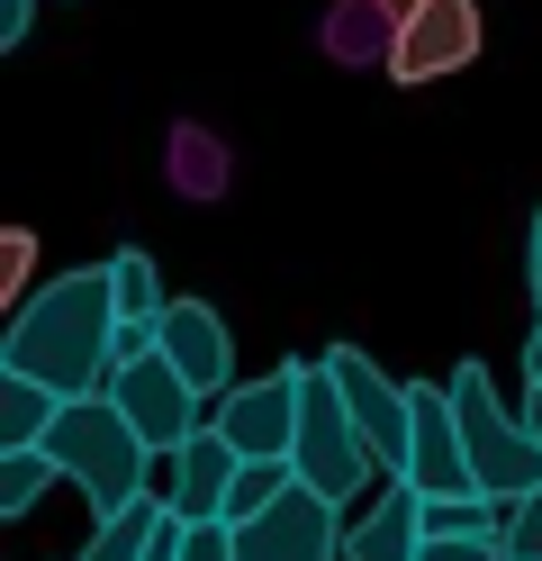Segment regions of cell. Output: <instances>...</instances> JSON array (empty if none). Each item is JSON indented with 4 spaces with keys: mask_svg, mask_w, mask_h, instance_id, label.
Listing matches in <instances>:
<instances>
[{
    "mask_svg": "<svg viewBox=\"0 0 542 561\" xmlns=\"http://www.w3.org/2000/svg\"><path fill=\"white\" fill-rule=\"evenodd\" d=\"M118 280L108 263H82V272H55L46 290H36L10 327H0V371L36 380V390L55 399H100L108 371H118Z\"/></svg>",
    "mask_w": 542,
    "mask_h": 561,
    "instance_id": "6da1fadb",
    "label": "cell"
},
{
    "mask_svg": "<svg viewBox=\"0 0 542 561\" xmlns=\"http://www.w3.org/2000/svg\"><path fill=\"white\" fill-rule=\"evenodd\" d=\"M46 453H55V471L82 489L100 516L136 507V499H145V462H154V444H145L127 416H118V399H108V390H100V399H72V408L55 416Z\"/></svg>",
    "mask_w": 542,
    "mask_h": 561,
    "instance_id": "7a4b0ae2",
    "label": "cell"
},
{
    "mask_svg": "<svg viewBox=\"0 0 542 561\" xmlns=\"http://www.w3.org/2000/svg\"><path fill=\"white\" fill-rule=\"evenodd\" d=\"M289 471H299V489H316L325 507H371L380 499V453L361 444V426H353V408H344V390L325 380V363L308 371V416H299V444H289Z\"/></svg>",
    "mask_w": 542,
    "mask_h": 561,
    "instance_id": "3957f363",
    "label": "cell"
},
{
    "mask_svg": "<svg viewBox=\"0 0 542 561\" xmlns=\"http://www.w3.org/2000/svg\"><path fill=\"white\" fill-rule=\"evenodd\" d=\"M452 408H461V444H470V471H480V489L488 499H533L542 489V444H533V426L524 416H506V399H497V380H488V363H452Z\"/></svg>",
    "mask_w": 542,
    "mask_h": 561,
    "instance_id": "277c9868",
    "label": "cell"
},
{
    "mask_svg": "<svg viewBox=\"0 0 542 561\" xmlns=\"http://www.w3.org/2000/svg\"><path fill=\"white\" fill-rule=\"evenodd\" d=\"M325 380L344 390V408H353V426H361V444L380 453V471L397 480L407 471V426H416V380H389L361 344H325Z\"/></svg>",
    "mask_w": 542,
    "mask_h": 561,
    "instance_id": "5b68a950",
    "label": "cell"
},
{
    "mask_svg": "<svg viewBox=\"0 0 542 561\" xmlns=\"http://www.w3.org/2000/svg\"><path fill=\"white\" fill-rule=\"evenodd\" d=\"M308 371L316 363H280L263 380H244V390H227V399H217V435H227L244 462H289L299 416H308Z\"/></svg>",
    "mask_w": 542,
    "mask_h": 561,
    "instance_id": "8992f818",
    "label": "cell"
},
{
    "mask_svg": "<svg viewBox=\"0 0 542 561\" xmlns=\"http://www.w3.org/2000/svg\"><path fill=\"white\" fill-rule=\"evenodd\" d=\"M108 399H118V416H127V426L163 453V462H172V453L208 426V416H199L208 399H199L191 380H181V371L163 363V344H154V354H127L118 371H108Z\"/></svg>",
    "mask_w": 542,
    "mask_h": 561,
    "instance_id": "52a82bcc",
    "label": "cell"
},
{
    "mask_svg": "<svg viewBox=\"0 0 542 561\" xmlns=\"http://www.w3.org/2000/svg\"><path fill=\"white\" fill-rule=\"evenodd\" d=\"M480 46H488L480 0H425L416 19H397V27H389V82L425 91V82L461 73V64H480Z\"/></svg>",
    "mask_w": 542,
    "mask_h": 561,
    "instance_id": "ba28073f",
    "label": "cell"
},
{
    "mask_svg": "<svg viewBox=\"0 0 542 561\" xmlns=\"http://www.w3.org/2000/svg\"><path fill=\"white\" fill-rule=\"evenodd\" d=\"M397 480H407L416 499H470V489H480L470 444H461V408H452V390H434V380H416V426H407V471Z\"/></svg>",
    "mask_w": 542,
    "mask_h": 561,
    "instance_id": "9c48e42d",
    "label": "cell"
},
{
    "mask_svg": "<svg viewBox=\"0 0 542 561\" xmlns=\"http://www.w3.org/2000/svg\"><path fill=\"white\" fill-rule=\"evenodd\" d=\"M344 507H325L316 489H289L280 507H263L253 525H235L244 561H344Z\"/></svg>",
    "mask_w": 542,
    "mask_h": 561,
    "instance_id": "30bf717a",
    "label": "cell"
},
{
    "mask_svg": "<svg viewBox=\"0 0 542 561\" xmlns=\"http://www.w3.org/2000/svg\"><path fill=\"white\" fill-rule=\"evenodd\" d=\"M163 363L191 380L199 399H227V390H244L235 380V335H227V318H217L208 299H172V318H163Z\"/></svg>",
    "mask_w": 542,
    "mask_h": 561,
    "instance_id": "8fae6325",
    "label": "cell"
},
{
    "mask_svg": "<svg viewBox=\"0 0 542 561\" xmlns=\"http://www.w3.org/2000/svg\"><path fill=\"white\" fill-rule=\"evenodd\" d=\"M235 471H244V453H235L227 435H217V416H208V426L172 453V489H163V499H172L181 516H191V525H208V516H227V499H235Z\"/></svg>",
    "mask_w": 542,
    "mask_h": 561,
    "instance_id": "7c38bea8",
    "label": "cell"
},
{
    "mask_svg": "<svg viewBox=\"0 0 542 561\" xmlns=\"http://www.w3.org/2000/svg\"><path fill=\"white\" fill-rule=\"evenodd\" d=\"M425 552V499L407 480H389L371 507L344 525V561H416Z\"/></svg>",
    "mask_w": 542,
    "mask_h": 561,
    "instance_id": "4fadbf2b",
    "label": "cell"
},
{
    "mask_svg": "<svg viewBox=\"0 0 542 561\" xmlns=\"http://www.w3.org/2000/svg\"><path fill=\"white\" fill-rule=\"evenodd\" d=\"M163 507H172V499H136V507H118V516H100L91 543L72 552V561H154V525H163Z\"/></svg>",
    "mask_w": 542,
    "mask_h": 561,
    "instance_id": "5bb4252c",
    "label": "cell"
},
{
    "mask_svg": "<svg viewBox=\"0 0 542 561\" xmlns=\"http://www.w3.org/2000/svg\"><path fill=\"white\" fill-rule=\"evenodd\" d=\"M64 408H72V399L36 390V380H19V371H0V453H19V444H46Z\"/></svg>",
    "mask_w": 542,
    "mask_h": 561,
    "instance_id": "9a60e30c",
    "label": "cell"
},
{
    "mask_svg": "<svg viewBox=\"0 0 542 561\" xmlns=\"http://www.w3.org/2000/svg\"><path fill=\"white\" fill-rule=\"evenodd\" d=\"M64 471H55V453L46 444H19V453H0V516H27L36 499H46Z\"/></svg>",
    "mask_w": 542,
    "mask_h": 561,
    "instance_id": "2e32d148",
    "label": "cell"
},
{
    "mask_svg": "<svg viewBox=\"0 0 542 561\" xmlns=\"http://www.w3.org/2000/svg\"><path fill=\"white\" fill-rule=\"evenodd\" d=\"M506 499H488V489H470V499H425V535H506Z\"/></svg>",
    "mask_w": 542,
    "mask_h": 561,
    "instance_id": "e0dca14e",
    "label": "cell"
},
{
    "mask_svg": "<svg viewBox=\"0 0 542 561\" xmlns=\"http://www.w3.org/2000/svg\"><path fill=\"white\" fill-rule=\"evenodd\" d=\"M289 489H299V471H289V462H244V471H235V499H227V525H253L263 507H280Z\"/></svg>",
    "mask_w": 542,
    "mask_h": 561,
    "instance_id": "ac0fdd59",
    "label": "cell"
},
{
    "mask_svg": "<svg viewBox=\"0 0 542 561\" xmlns=\"http://www.w3.org/2000/svg\"><path fill=\"white\" fill-rule=\"evenodd\" d=\"M27 272H36V236H27V227H10V236H0V299H10V318L36 299V290H27Z\"/></svg>",
    "mask_w": 542,
    "mask_h": 561,
    "instance_id": "d6986e66",
    "label": "cell"
},
{
    "mask_svg": "<svg viewBox=\"0 0 542 561\" xmlns=\"http://www.w3.org/2000/svg\"><path fill=\"white\" fill-rule=\"evenodd\" d=\"M416 561H506V535H425Z\"/></svg>",
    "mask_w": 542,
    "mask_h": 561,
    "instance_id": "ffe728a7",
    "label": "cell"
},
{
    "mask_svg": "<svg viewBox=\"0 0 542 561\" xmlns=\"http://www.w3.org/2000/svg\"><path fill=\"white\" fill-rule=\"evenodd\" d=\"M506 561H542V489L516 499V516H506Z\"/></svg>",
    "mask_w": 542,
    "mask_h": 561,
    "instance_id": "44dd1931",
    "label": "cell"
},
{
    "mask_svg": "<svg viewBox=\"0 0 542 561\" xmlns=\"http://www.w3.org/2000/svg\"><path fill=\"white\" fill-rule=\"evenodd\" d=\"M181 561H244V552H235V525H227V516L191 525V543H181Z\"/></svg>",
    "mask_w": 542,
    "mask_h": 561,
    "instance_id": "7402d4cb",
    "label": "cell"
},
{
    "mask_svg": "<svg viewBox=\"0 0 542 561\" xmlns=\"http://www.w3.org/2000/svg\"><path fill=\"white\" fill-rule=\"evenodd\" d=\"M27 19H36V0H0V46H19Z\"/></svg>",
    "mask_w": 542,
    "mask_h": 561,
    "instance_id": "603a6c76",
    "label": "cell"
},
{
    "mask_svg": "<svg viewBox=\"0 0 542 561\" xmlns=\"http://www.w3.org/2000/svg\"><path fill=\"white\" fill-rule=\"evenodd\" d=\"M524 280H533V308H542V208H533V244H524Z\"/></svg>",
    "mask_w": 542,
    "mask_h": 561,
    "instance_id": "cb8c5ba5",
    "label": "cell"
},
{
    "mask_svg": "<svg viewBox=\"0 0 542 561\" xmlns=\"http://www.w3.org/2000/svg\"><path fill=\"white\" fill-rule=\"evenodd\" d=\"M524 380L542 390V318H533V335H524Z\"/></svg>",
    "mask_w": 542,
    "mask_h": 561,
    "instance_id": "d4e9b609",
    "label": "cell"
},
{
    "mask_svg": "<svg viewBox=\"0 0 542 561\" xmlns=\"http://www.w3.org/2000/svg\"><path fill=\"white\" fill-rule=\"evenodd\" d=\"M516 416H524V426H533V444H542V390H524V408H516Z\"/></svg>",
    "mask_w": 542,
    "mask_h": 561,
    "instance_id": "484cf974",
    "label": "cell"
},
{
    "mask_svg": "<svg viewBox=\"0 0 542 561\" xmlns=\"http://www.w3.org/2000/svg\"><path fill=\"white\" fill-rule=\"evenodd\" d=\"M380 10H389V27H397V19H416V10H425V0H380Z\"/></svg>",
    "mask_w": 542,
    "mask_h": 561,
    "instance_id": "4316f807",
    "label": "cell"
}]
</instances>
